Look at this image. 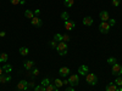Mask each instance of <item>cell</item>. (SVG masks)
Listing matches in <instances>:
<instances>
[{
    "label": "cell",
    "mask_w": 122,
    "mask_h": 91,
    "mask_svg": "<svg viewBox=\"0 0 122 91\" xmlns=\"http://www.w3.org/2000/svg\"><path fill=\"white\" fill-rule=\"evenodd\" d=\"M56 50H57V52H59V55H60V56H65V55L67 54V44H66V43H64V41L59 43V44H57Z\"/></svg>",
    "instance_id": "1"
},
{
    "label": "cell",
    "mask_w": 122,
    "mask_h": 91,
    "mask_svg": "<svg viewBox=\"0 0 122 91\" xmlns=\"http://www.w3.org/2000/svg\"><path fill=\"white\" fill-rule=\"evenodd\" d=\"M68 17H70V15L67 12H62V14H61V18H62L64 21H68Z\"/></svg>",
    "instance_id": "26"
},
{
    "label": "cell",
    "mask_w": 122,
    "mask_h": 91,
    "mask_svg": "<svg viewBox=\"0 0 122 91\" xmlns=\"http://www.w3.org/2000/svg\"><path fill=\"white\" fill-rule=\"evenodd\" d=\"M18 51H20V54H21L22 56H27L28 52H29V50H28V47H21Z\"/></svg>",
    "instance_id": "18"
},
{
    "label": "cell",
    "mask_w": 122,
    "mask_h": 91,
    "mask_svg": "<svg viewBox=\"0 0 122 91\" xmlns=\"http://www.w3.org/2000/svg\"><path fill=\"white\" fill-rule=\"evenodd\" d=\"M7 58H9V56H7V54H1L0 55V62H6L7 61Z\"/></svg>",
    "instance_id": "23"
},
{
    "label": "cell",
    "mask_w": 122,
    "mask_h": 91,
    "mask_svg": "<svg viewBox=\"0 0 122 91\" xmlns=\"http://www.w3.org/2000/svg\"><path fill=\"white\" fill-rule=\"evenodd\" d=\"M23 66H25V68L27 70H32L34 68V62H33V61H30V59H28V61H25Z\"/></svg>",
    "instance_id": "11"
},
{
    "label": "cell",
    "mask_w": 122,
    "mask_h": 91,
    "mask_svg": "<svg viewBox=\"0 0 122 91\" xmlns=\"http://www.w3.org/2000/svg\"><path fill=\"white\" fill-rule=\"evenodd\" d=\"M17 89H18L20 91H26V90H28V83L26 82V80H21V82L17 84Z\"/></svg>",
    "instance_id": "8"
},
{
    "label": "cell",
    "mask_w": 122,
    "mask_h": 91,
    "mask_svg": "<svg viewBox=\"0 0 122 91\" xmlns=\"http://www.w3.org/2000/svg\"><path fill=\"white\" fill-rule=\"evenodd\" d=\"M107 63L109 64H115V63H117V58H115V57H110V58H107Z\"/></svg>",
    "instance_id": "24"
},
{
    "label": "cell",
    "mask_w": 122,
    "mask_h": 91,
    "mask_svg": "<svg viewBox=\"0 0 122 91\" xmlns=\"http://www.w3.org/2000/svg\"><path fill=\"white\" fill-rule=\"evenodd\" d=\"M3 72H4V69H3L1 67H0V75H3Z\"/></svg>",
    "instance_id": "40"
},
{
    "label": "cell",
    "mask_w": 122,
    "mask_h": 91,
    "mask_svg": "<svg viewBox=\"0 0 122 91\" xmlns=\"http://www.w3.org/2000/svg\"><path fill=\"white\" fill-rule=\"evenodd\" d=\"M105 91H117V85L115 83H110L109 85H106Z\"/></svg>",
    "instance_id": "13"
},
{
    "label": "cell",
    "mask_w": 122,
    "mask_h": 91,
    "mask_svg": "<svg viewBox=\"0 0 122 91\" xmlns=\"http://www.w3.org/2000/svg\"><path fill=\"white\" fill-rule=\"evenodd\" d=\"M39 75V69L38 68H33L32 69V77H37Z\"/></svg>",
    "instance_id": "30"
},
{
    "label": "cell",
    "mask_w": 122,
    "mask_h": 91,
    "mask_svg": "<svg viewBox=\"0 0 122 91\" xmlns=\"http://www.w3.org/2000/svg\"><path fill=\"white\" fill-rule=\"evenodd\" d=\"M120 3H121V0H112L114 6H118V5H120Z\"/></svg>",
    "instance_id": "33"
},
{
    "label": "cell",
    "mask_w": 122,
    "mask_h": 91,
    "mask_svg": "<svg viewBox=\"0 0 122 91\" xmlns=\"http://www.w3.org/2000/svg\"><path fill=\"white\" fill-rule=\"evenodd\" d=\"M34 85H36V84H34L33 82H30V83H28V87H36Z\"/></svg>",
    "instance_id": "34"
},
{
    "label": "cell",
    "mask_w": 122,
    "mask_h": 91,
    "mask_svg": "<svg viewBox=\"0 0 122 91\" xmlns=\"http://www.w3.org/2000/svg\"><path fill=\"white\" fill-rule=\"evenodd\" d=\"M25 16H26L27 18H30V19H32V18L34 17V14L30 11V10H26V11H25Z\"/></svg>",
    "instance_id": "19"
},
{
    "label": "cell",
    "mask_w": 122,
    "mask_h": 91,
    "mask_svg": "<svg viewBox=\"0 0 122 91\" xmlns=\"http://www.w3.org/2000/svg\"><path fill=\"white\" fill-rule=\"evenodd\" d=\"M18 91H20V90H18Z\"/></svg>",
    "instance_id": "43"
},
{
    "label": "cell",
    "mask_w": 122,
    "mask_h": 91,
    "mask_svg": "<svg viewBox=\"0 0 122 91\" xmlns=\"http://www.w3.org/2000/svg\"><path fill=\"white\" fill-rule=\"evenodd\" d=\"M32 24H33L34 27H37V28L42 27V26H43V21H42V18L38 17V16H34V17L32 18Z\"/></svg>",
    "instance_id": "6"
},
{
    "label": "cell",
    "mask_w": 122,
    "mask_h": 91,
    "mask_svg": "<svg viewBox=\"0 0 122 91\" xmlns=\"http://www.w3.org/2000/svg\"><path fill=\"white\" fill-rule=\"evenodd\" d=\"M39 14H40V10H36V11H34V15L36 16H38Z\"/></svg>",
    "instance_id": "37"
},
{
    "label": "cell",
    "mask_w": 122,
    "mask_h": 91,
    "mask_svg": "<svg viewBox=\"0 0 122 91\" xmlns=\"http://www.w3.org/2000/svg\"><path fill=\"white\" fill-rule=\"evenodd\" d=\"M5 32H0V38H3V36H5Z\"/></svg>",
    "instance_id": "38"
},
{
    "label": "cell",
    "mask_w": 122,
    "mask_h": 91,
    "mask_svg": "<svg viewBox=\"0 0 122 91\" xmlns=\"http://www.w3.org/2000/svg\"><path fill=\"white\" fill-rule=\"evenodd\" d=\"M115 84H116V85L122 86V78H121V77H117V78H116V80H115Z\"/></svg>",
    "instance_id": "31"
},
{
    "label": "cell",
    "mask_w": 122,
    "mask_h": 91,
    "mask_svg": "<svg viewBox=\"0 0 122 91\" xmlns=\"http://www.w3.org/2000/svg\"><path fill=\"white\" fill-rule=\"evenodd\" d=\"M65 91H75V89H73V86H70V87H67Z\"/></svg>",
    "instance_id": "35"
},
{
    "label": "cell",
    "mask_w": 122,
    "mask_h": 91,
    "mask_svg": "<svg viewBox=\"0 0 122 91\" xmlns=\"http://www.w3.org/2000/svg\"><path fill=\"white\" fill-rule=\"evenodd\" d=\"M54 40H55V41H57V43H61V41H62V34L56 33V34L54 35Z\"/></svg>",
    "instance_id": "20"
},
{
    "label": "cell",
    "mask_w": 122,
    "mask_h": 91,
    "mask_svg": "<svg viewBox=\"0 0 122 91\" xmlns=\"http://www.w3.org/2000/svg\"><path fill=\"white\" fill-rule=\"evenodd\" d=\"M86 82L89 84V85H95L98 83V77L93 73H88L86 75Z\"/></svg>",
    "instance_id": "2"
},
{
    "label": "cell",
    "mask_w": 122,
    "mask_h": 91,
    "mask_svg": "<svg viewBox=\"0 0 122 91\" xmlns=\"http://www.w3.org/2000/svg\"><path fill=\"white\" fill-rule=\"evenodd\" d=\"M3 69H4V72L5 73H11L12 72V66L11 64H5V66H3Z\"/></svg>",
    "instance_id": "16"
},
{
    "label": "cell",
    "mask_w": 122,
    "mask_h": 91,
    "mask_svg": "<svg viewBox=\"0 0 122 91\" xmlns=\"http://www.w3.org/2000/svg\"><path fill=\"white\" fill-rule=\"evenodd\" d=\"M26 91H29V90H26Z\"/></svg>",
    "instance_id": "42"
},
{
    "label": "cell",
    "mask_w": 122,
    "mask_h": 91,
    "mask_svg": "<svg viewBox=\"0 0 122 91\" xmlns=\"http://www.w3.org/2000/svg\"><path fill=\"white\" fill-rule=\"evenodd\" d=\"M34 91H45V87L43 85H37L34 87Z\"/></svg>",
    "instance_id": "29"
},
{
    "label": "cell",
    "mask_w": 122,
    "mask_h": 91,
    "mask_svg": "<svg viewBox=\"0 0 122 91\" xmlns=\"http://www.w3.org/2000/svg\"><path fill=\"white\" fill-rule=\"evenodd\" d=\"M50 84H51V83H50V79H49V78H45V79L42 80V85H43L44 87H46V86L50 85Z\"/></svg>",
    "instance_id": "22"
},
{
    "label": "cell",
    "mask_w": 122,
    "mask_h": 91,
    "mask_svg": "<svg viewBox=\"0 0 122 91\" xmlns=\"http://www.w3.org/2000/svg\"><path fill=\"white\" fill-rule=\"evenodd\" d=\"M11 80V77L10 75H0V84H5V83H9Z\"/></svg>",
    "instance_id": "15"
},
{
    "label": "cell",
    "mask_w": 122,
    "mask_h": 91,
    "mask_svg": "<svg viewBox=\"0 0 122 91\" xmlns=\"http://www.w3.org/2000/svg\"><path fill=\"white\" fill-rule=\"evenodd\" d=\"M111 73H112L114 75L120 77V75L122 74V66H120L118 63L112 64V68H111Z\"/></svg>",
    "instance_id": "4"
},
{
    "label": "cell",
    "mask_w": 122,
    "mask_h": 91,
    "mask_svg": "<svg viewBox=\"0 0 122 91\" xmlns=\"http://www.w3.org/2000/svg\"><path fill=\"white\" fill-rule=\"evenodd\" d=\"M75 27H76L75 22H72V21H65V28L67 30H72Z\"/></svg>",
    "instance_id": "12"
},
{
    "label": "cell",
    "mask_w": 122,
    "mask_h": 91,
    "mask_svg": "<svg viewBox=\"0 0 122 91\" xmlns=\"http://www.w3.org/2000/svg\"><path fill=\"white\" fill-rule=\"evenodd\" d=\"M10 3L12 5H20L21 4V0H10Z\"/></svg>",
    "instance_id": "32"
},
{
    "label": "cell",
    "mask_w": 122,
    "mask_h": 91,
    "mask_svg": "<svg viewBox=\"0 0 122 91\" xmlns=\"http://www.w3.org/2000/svg\"><path fill=\"white\" fill-rule=\"evenodd\" d=\"M117 91H122V86H120V87H117Z\"/></svg>",
    "instance_id": "41"
},
{
    "label": "cell",
    "mask_w": 122,
    "mask_h": 91,
    "mask_svg": "<svg viewBox=\"0 0 122 91\" xmlns=\"http://www.w3.org/2000/svg\"><path fill=\"white\" fill-rule=\"evenodd\" d=\"M54 85L56 87H61V86L64 85V83H62V80H61V79H55L54 80Z\"/></svg>",
    "instance_id": "21"
},
{
    "label": "cell",
    "mask_w": 122,
    "mask_h": 91,
    "mask_svg": "<svg viewBox=\"0 0 122 91\" xmlns=\"http://www.w3.org/2000/svg\"><path fill=\"white\" fill-rule=\"evenodd\" d=\"M83 24H84V26H92V24H93V18L89 17V16L84 17V18H83Z\"/></svg>",
    "instance_id": "14"
},
{
    "label": "cell",
    "mask_w": 122,
    "mask_h": 91,
    "mask_svg": "<svg viewBox=\"0 0 122 91\" xmlns=\"http://www.w3.org/2000/svg\"><path fill=\"white\" fill-rule=\"evenodd\" d=\"M62 83H64V85H67V84H68V80L65 79V80H62Z\"/></svg>",
    "instance_id": "39"
},
{
    "label": "cell",
    "mask_w": 122,
    "mask_h": 91,
    "mask_svg": "<svg viewBox=\"0 0 122 91\" xmlns=\"http://www.w3.org/2000/svg\"><path fill=\"white\" fill-rule=\"evenodd\" d=\"M57 44H59V43H57V41H55V40H54V39H53V40H51V41H50V43H49V45H50V46H51L53 49H56V47H57Z\"/></svg>",
    "instance_id": "27"
},
{
    "label": "cell",
    "mask_w": 122,
    "mask_h": 91,
    "mask_svg": "<svg viewBox=\"0 0 122 91\" xmlns=\"http://www.w3.org/2000/svg\"><path fill=\"white\" fill-rule=\"evenodd\" d=\"M75 4V0H65V5L67 7H71V6H73Z\"/></svg>",
    "instance_id": "25"
},
{
    "label": "cell",
    "mask_w": 122,
    "mask_h": 91,
    "mask_svg": "<svg viewBox=\"0 0 122 91\" xmlns=\"http://www.w3.org/2000/svg\"><path fill=\"white\" fill-rule=\"evenodd\" d=\"M78 73L81 74V75H87L88 73H89V68H88V66H81L79 68H78Z\"/></svg>",
    "instance_id": "10"
},
{
    "label": "cell",
    "mask_w": 122,
    "mask_h": 91,
    "mask_svg": "<svg viewBox=\"0 0 122 91\" xmlns=\"http://www.w3.org/2000/svg\"><path fill=\"white\" fill-rule=\"evenodd\" d=\"M99 17H100V19H101L103 22H107L109 19H110V15H109L107 11H101V12L99 14Z\"/></svg>",
    "instance_id": "9"
},
{
    "label": "cell",
    "mask_w": 122,
    "mask_h": 91,
    "mask_svg": "<svg viewBox=\"0 0 122 91\" xmlns=\"http://www.w3.org/2000/svg\"><path fill=\"white\" fill-rule=\"evenodd\" d=\"M45 91H59V87H56L54 84H50L45 87Z\"/></svg>",
    "instance_id": "17"
},
{
    "label": "cell",
    "mask_w": 122,
    "mask_h": 91,
    "mask_svg": "<svg viewBox=\"0 0 122 91\" xmlns=\"http://www.w3.org/2000/svg\"><path fill=\"white\" fill-rule=\"evenodd\" d=\"M59 73H60V75L62 77V78H65V77H67V75L71 74V70H70V68H67V67H61V68L59 69Z\"/></svg>",
    "instance_id": "7"
},
{
    "label": "cell",
    "mask_w": 122,
    "mask_h": 91,
    "mask_svg": "<svg viewBox=\"0 0 122 91\" xmlns=\"http://www.w3.org/2000/svg\"><path fill=\"white\" fill-rule=\"evenodd\" d=\"M110 23L109 22H101L100 26H99V30H100V33H103V34H107L109 33V30H110Z\"/></svg>",
    "instance_id": "3"
},
{
    "label": "cell",
    "mask_w": 122,
    "mask_h": 91,
    "mask_svg": "<svg viewBox=\"0 0 122 91\" xmlns=\"http://www.w3.org/2000/svg\"><path fill=\"white\" fill-rule=\"evenodd\" d=\"M109 23H110V26H114V24H115V19H110Z\"/></svg>",
    "instance_id": "36"
},
{
    "label": "cell",
    "mask_w": 122,
    "mask_h": 91,
    "mask_svg": "<svg viewBox=\"0 0 122 91\" xmlns=\"http://www.w3.org/2000/svg\"><path fill=\"white\" fill-rule=\"evenodd\" d=\"M79 83V77L77 74H71L68 78V84H71V86H76Z\"/></svg>",
    "instance_id": "5"
},
{
    "label": "cell",
    "mask_w": 122,
    "mask_h": 91,
    "mask_svg": "<svg viewBox=\"0 0 122 91\" xmlns=\"http://www.w3.org/2000/svg\"><path fill=\"white\" fill-rule=\"evenodd\" d=\"M70 40H71V36L70 35H67V34H64L62 35V41L64 43H67V41H70Z\"/></svg>",
    "instance_id": "28"
}]
</instances>
